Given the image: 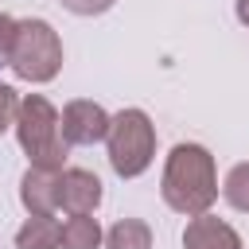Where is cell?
Segmentation results:
<instances>
[{
	"instance_id": "6da1fadb",
	"label": "cell",
	"mask_w": 249,
	"mask_h": 249,
	"mask_svg": "<svg viewBox=\"0 0 249 249\" xmlns=\"http://www.w3.org/2000/svg\"><path fill=\"white\" fill-rule=\"evenodd\" d=\"M160 195L175 214L198 218L210 214V206L218 202V167L210 148L202 144H175L163 160V179H160Z\"/></svg>"
},
{
	"instance_id": "7a4b0ae2",
	"label": "cell",
	"mask_w": 249,
	"mask_h": 249,
	"mask_svg": "<svg viewBox=\"0 0 249 249\" xmlns=\"http://www.w3.org/2000/svg\"><path fill=\"white\" fill-rule=\"evenodd\" d=\"M16 140L27 156L31 167H47V171H62L66 163V140H62V121L58 109L43 97V93H23L16 105Z\"/></svg>"
},
{
	"instance_id": "3957f363",
	"label": "cell",
	"mask_w": 249,
	"mask_h": 249,
	"mask_svg": "<svg viewBox=\"0 0 249 249\" xmlns=\"http://www.w3.org/2000/svg\"><path fill=\"white\" fill-rule=\"evenodd\" d=\"M105 148H109V167L121 179H136L152 167L156 160V124L144 109H121L109 117V132H105Z\"/></svg>"
},
{
	"instance_id": "277c9868",
	"label": "cell",
	"mask_w": 249,
	"mask_h": 249,
	"mask_svg": "<svg viewBox=\"0 0 249 249\" xmlns=\"http://www.w3.org/2000/svg\"><path fill=\"white\" fill-rule=\"evenodd\" d=\"M12 74L19 82L43 86L54 82L62 70V39L47 19H16V43H12Z\"/></svg>"
},
{
	"instance_id": "5b68a950",
	"label": "cell",
	"mask_w": 249,
	"mask_h": 249,
	"mask_svg": "<svg viewBox=\"0 0 249 249\" xmlns=\"http://www.w3.org/2000/svg\"><path fill=\"white\" fill-rule=\"evenodd\" d=\"M62 121V140L66 148H89V144H101L105 132H109V113L89 101V97H74L66 101V109L58 113Z\"/></svg>"
},
{
	"instance_id": "8992f818",
	"label": "cell",
	"mask_w": 249,
	"mask_h": 249,
	"mask_svg": "<svg viewBox=\"0 0 249 249\" xmlns=\"http://www.w3.org/2000/svg\"><path fill=\"white\" fill-rule=\"evenodd\" d=\"M101 179L86 167H62L58 175V206L66 214H93L101 206Z\"/></svg>"
},
{
	"instance_id": "52a82bcc",
	"label": "cell",
	"mask_w": 249,
	"mask_h": 249,
	"mask_svg": "<svg viewBox=\"0 0 249 249\" xmlns=\"http://www.w3.org/2000/svg\"><path fill=\"white\" fill-rule=\"evenodd\" d=\"M183 249H245V245L230 222H222L214 214H198L183 230Z\"/></svg>"
},
{
	"instance_id": "ba28073f",
	"label": "cell",
	"mask_w": 249,
	"mask_h": 249,
	"mask_svg": "<svg viewBox=\"0 0 249 249\" xmlns=\"http://www.w3.org/2000/svg\"><path fill=\"white\" fill-rule=\"evenodd\" d=\"M58 175L47 167H27L19 179V202L27 214H54L58 210Z\"/></svg>"
},
{
	"instance_id": "9c48e42d",
	"label": "cell",
	"mask_w": 249,
	"mask_h": 249,
	"mask_svg": "<svg viewBox=\"0 0 249 249\" xmlns=\"http://www.w3.org/2000/svg\"><path fill=\"white\" fill-rule=\"evenodd\" d=\"M62 245V222L54 214H27V222L16 230V249H58Z\"/></svg>"
},
{
	"instance_id": "30bf717a",
	"label": "cell",
	"mask_w": 249,
	"mask_h": 249,
	"mask_svg": "<svg viewBox=\"0 0 249 249\" xmlns=\"http://www.w3.org/2000/svg\"><path fill=\"white\" fill-rule=\"evenodd\" d=\"M109 249H152V226L144 218H121L105 233Z\"/></svg>"
},
{
	"instance_id": "8fae6325",
	"label": "cell",
	"mask_w": 249,
	"mask_h": 249,
	"mask_svg": "<svg viewBox=\"0 0 249 249\" xmlns=\"http://www.w3.org/2000/svg\"><path fill=\"white\" fill-rule=\"evenodd\" d=\"M101 241H105V233H101L97 218H89V214H70V218L62 222V249H97Z\"/></svg>"
},
{
	"instance_id": "7c38bea8",
	"label": "cell",
	"mask_w": 249,
	"mask_h": 249,
	"mask_svg": "<svg viewBox=\"0 0 249 249\" xmlns=\"http://www.w3.org/2000/svg\"><path fill=\"white\" fill-rule=\"evenodd\" d=\"M222 198H226L233 210L249 214V163H233V167L226 171V179H222Z\"/></svg>"
},
{
	"instance_id": "4fadbf2b",
	"label": "cell",
	"mask_w": 249,
	"mask_h": 249,
	"mask_svg": "<svg viewBox=\"0 0 249 249\" xmlns=\"http://www.w3.org/2000/svg\"><path fill=\"white\" fill-rule=\"evenodd\" d=\"M12 43H16V19L0 12V70L12 62Z\"/></svg>"
},
{
	"instance_id": "5bb4252c",
	"label": "cell",
	"mask_w": 249,
	"mask_h": 249,
	"mask_svg": "<svg viewBox=\"0 0 249 249\" xmlns=\"http://www.w3.org/2000/svg\"><path fill=\"white\" fill-rule=\"evenodd\" d=\"M16 105H19V97H16V89L0 82V136H4V132L12 128V121H16Z\"/></svg>"
},
{
	"instance_id": "9a60e30c",
	"label": "cell",
	"mask_w": 249,
	"mask_h": 249,
	"mask_svg": "<svg viewBox=\"0 0 249 249\" xmlns=\"http://www.w3.org/2000/svg\"><path fill=\"white\" fill-rule=\"evenodd\" d=\"M66 12H74V16H101V12H109L117 0H58Z\"/></svg>"
},
{
	"instance_id": "2e32d148",
	"label": "cell",
	"mask_w": 249,
	"mask_h": 249,
	"mask_svg": "<svg viewBox=\"0 0 249 249\" xmlns=\"http://www.w3.org/2000/svg\"><path fill=\"white\" fill-rule=\"evenodd\" d=\"M233 12H237V19L249 27V0H237V4H233Z\"/></svg>"
}]
</instances>
